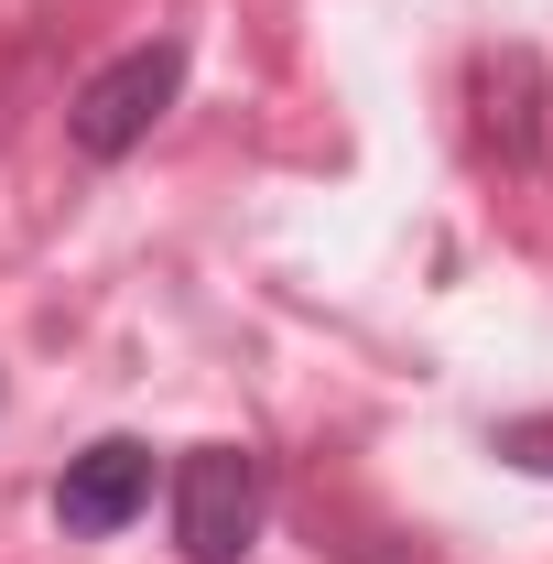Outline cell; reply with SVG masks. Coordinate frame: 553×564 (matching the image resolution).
Listing matches in <instances>:
<instances>
[{"instance_id": "obj_1", "label": "cell", "mask_w": 553, "mask_h": 564, "mask_svg": "<svg viewBox=\"0 0 553 564\" xmlns=\"http://www.w3.org/2000/svg\"><path fill=\"white\" fill-rule=\"evenodd\" d=\"M261 510H272V478L250 445H196L174 467V554L185 564H239L261 543Z\"/></svg>"}, {"instance_id": "obj_2", "label": "cell", "mask_w": 553, "mask_h": 564, "mask_svg": "<svg viewBox=\"0 0 553 564\" xmlns=\"http://www.w3.org/2000/svg\"><path fill=\"white\" fill-rule=\"evenodd\" d=\"M174 87H185V44H174V33H152V44L109 55V66L66 98V141L87 152V163H120L131 141H152V120L174 109Z\"/></svg>"}, {"instance_id": "obj_3", "label": "cell", "mask_w": 553, "mask_h": 564, "mask_svg": "<svg viewBox=\"0 0 553 564\" xmlns=\"http://www.w3.org/2000/svg\"><path fill=\"white\" fill-rule=\"evenodd\" d=\"M152 510V445H131V434H98L87 456H66V478H55V521L66 532H120V521H141Z\"/></svg>"}]
</instances>
